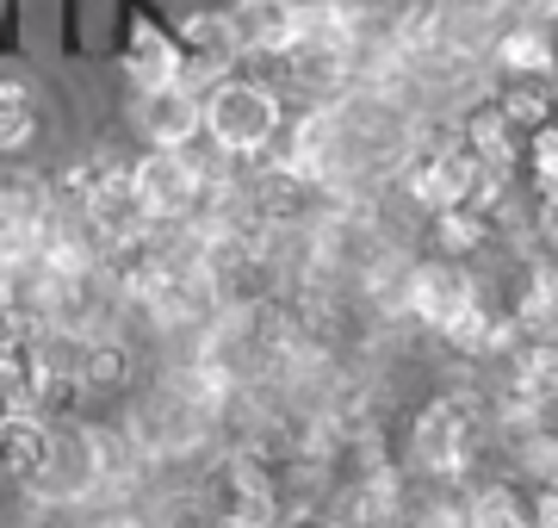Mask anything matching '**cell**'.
<instances>
[{
    "instance_id": "6da1fadb",
    "label": "cell",
    "mask_w": 558,
    "mask_h": 528,
    "mask_svg": "<svg viewBox=\"0 0 558 528\" xmlns=\"http://www.w3.org/2000/svg\"><path fill=\"white\" fill-rule=\"evenodd\" d=\"M199 131L218 143L223 156H242V163H255L279 143V94L260 82H242V75H223L218 87H205L199 94Z\"/></svg>"
},
{
    "instance_id": "7a4b0ae2",
    "label": "cell",
    "mask_w": 558,
    "mask_h": 528,
    "mask_svg": "<svg viewBox=\"0 0 558 528\" xmlns=\"http://www.w3.org/2000/svg\"><path fill=\"white\" fill-rule=\"evenodd\" d=\"M484 435V398L478 392H440L435 405L416 417L410 429V460L422 467V479L453 491L465 472H472V454H478Z\"/></svg>"
},
{
    "instance_id": "3957f363",
    "label": "cell",
    "mask_w": 558,
    "mask_h": 528,
    "mask_svg": "<svg viewBox=\"0 0 558 528\" xmlns=\"http://www.w3.org/2000/svg\"><path fill=\"white\" fill-rule=\"evenodd\" d=\"M124 181H131V205H137L143 224H156V230L186 224L205 200V168L193 163L186 149H143Z\"/></svg>"
},
{
    "instance_id": "277c9868",
    "label": "cell",
    "mask_w": 558,
    "mask_h": 528,
    "mask_svg": "<svg viewBox=\"0 0 558 528\" xmlns=\"http://www.w3.org/2000/svg\"><path fill=\"white\" fill-rule=\"evenodd\" d=\"M106 472H112V442L100 429L50 423V454H44V472L32 485L50 504H69V497H87L94 485H106Z\"/></svg>"
},
{
    "instance_id": "5b68a950",
    "label": "cell",
    "mask_w": 558,
    "mask_h": 528,
    "mask_svg": "<svg viewBox=\"0 0 558 528\" xmlns=\"http://www.w3.org/2000/svg\"><path fill=\"white\" fill-rule=\"evenodd\" d=\"M223 38L236 57H286L299 44V0H236L223 13Z\"/></svg>"
},
{
    "instance_id": "8992f818",
    "label": "cell",
    "mask_w": 558,
    "mask_h": 528,
    "mask_svg": "<svg viewBox=\"0 0 558 528\" xmlns=\"http://www.w3.org/2000/svg\"><path fill=\"white\" fill-rule=\"evenodd\" d=\"M472 299H478V286H472V274H465L459 262H416L410 267V280H403V305L416 311L435 336L453 324Z\"/></svg>"
},
{
    "instance_id": "52a82bcc",
    "label": "cell",
    "mask_w": 558,
    "mask_h": 528,
    "mask_svg": "<svg viewBox=\"0 0 558 528\" xmlns=\"http://www.w3.org/2000/svg\"><path fill=\"white\" fill-rule=\"evenodd\" d=\"M131 124L149 149H193L199 137V94L186 87H156V94H137L131 100Z\"/></svg>"
},
{
    "instance_id": "ba28073f",
    "label": "cell",
    "mask_w": 558,
    "mask_h": 528,
    "mask_svg": "<svg viewBox=\"0 0 558 528\" xmlns=\"http://www.w3.org/2000/svg\"><path fill=\"white\" fill-rule=\"evenodd\" d=\"M180 69H186V57H180L174 32L156 20H131V32H124V75H131V87L137 94L180 87Z\"/></svg>"
},
{
    "instance_id": "9c48e42d",
    "label": "cell",
    "mask_w": 558,
    "mask_h": 528,
    "mask_svg": "<svg viewBox=\"0 0 558 528\" xmlns=\"http://www.w3.org/2000/svg\"><path fill=\"white\" fill-rule=\"evenodd\" d=\"M459 143H465V156L484 168H502V175H515L521 168V131H509V119H502L497 106H472L465 119H459Z\"/></svg>"
},
{
    "instance_id": "30bf717a",
    "label": "cell",
    "mask_w": 558,
    "mask_h": 528,
    "mask_svg": "<svg viewBox=\"0 0 558 528\" xmlns=\"http://www.w3.org/2000/svg\"><path fill=\"white\" fill-rule=\"evenodd\" d=\"M490 57L509 82H553V32L546 25H502L490 38Z\"/></svg>"
},
{
    "instance_id": "8fae6325",
    "label": "cell",
    "mask_w": 558,
    "mask_h": 528,
    "mask_svg": "<svg viewBox=\"0 0 558 528\" xmlns=\"http://www.w3.org/2000/svg\"><path fill=\"white\" fill-rule=\"evenodd\" d=\"M44 454H50V423L44 417H13V423H0V472L7 479H38L44 472Z\"/></svg>"
},
{
    "instance_id": "7c38bea8",
    "label": "cell",
    "mask_w": 558,
    "mask_h": 528,
    "mask_svg": "<svg viewBox=\"0 0 558 528\" xmlns=\"http://www.w3.org/2000/svg\"><path fill=\"white\" fill-rule=\"evenodd\" d=\"M465 528H534V516L509 479H478L465 491Z\"/></svg>"
},
{
    "instance_id": "4fadbf2b",
    "label": "cell",
    "mask_w": 558,
    "mask_h": 528,
    "mask_svg": "<svg viewBox=\"0 0 558 528\" xmlns=\"http://www.w3.org/2000/svg\"><path fill=\"white\" fill-rule=\"evenodd\" d=\"M509 119V131H521V137H534L539 124H553L558 119V94L553 82H502V94L490 100Z\"/></svg>"
},
{
    "instance_id": "5bb4252c",
    "label": "cell",
    "mask_w": 558,
    "mask_h": 528,
    "mask_svg": "<svg viewBox=\"0 0 558 528\" xmlns=\"http://www.w3.org/2000/svg\"><path fill=\"white\" fill-rule=\"evenodd\" d=\"M38 131V106H32V87L0 75V149H25Z\"/></svg>"
},
{
    "instance_id": "9a60e30c",
    "label": "cell",
    "mask_w": 558,
    "mask_h": 528,
    "mask_svg": "<svg viewBox=\"0 0 558 528\" xmlns=\"http://www.w3.org/2000/svg\"><path fill=\"white\" fill-rule=\"evenodd\" d=\"M484 237H490V218L465 212V205H453V212L435 218V243L447 249V255H472V249H484Z\"/></svg>"
},
{
    "instance_id": "2e32d148",
    "label": "cell",
    "mask_w": 558,
    "mask_h": 528,
    "mask_svg": "<svg viewBox=\"0 0 558 528\" xmlns=\"http://www.w3.org/2000/svg\"><path fill=\"white\" fill-rule=\"evenodd\" d=\"M527 516H534V528H558V485H539V497L527 504Z\"/></svg>"
},
{
    "instance_id": "e0dca14e",
    "label": "cell",
    "mask_w": 558,
    "mask_h": 528,
    "mask_svg": "<svg viewBox=\"0 0 558 528\" xmlns=\"http://www.w3.org/2000/svg\"><path fill=\"white\" fill-rule=\"evenodd\" d=\"M13 417H25V410H20V398H13V392L0 386V423H13Z\"/></svg>"
}]
</instances>
